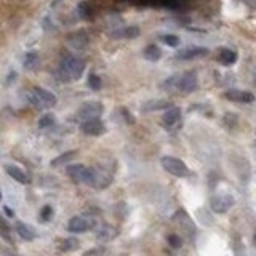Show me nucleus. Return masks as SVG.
<instances>
[{
  "mask_svg": "<svg viewBox=\"0 0 256 256\" xmlns=\"http://www.w3.org/2000/svg\"><path fill=\"white\" fill-rule=\"evenodd\" d=\"M101 111H103V106H101L99 103H85L82 107H80L79 111V119L82 120V122H85V120H90V119H98Z\"/></svg>",
  "mask_w": 256,
  "mask_h": 256,
  "instance_id": "nucleus-8",
  "label": "nucleus"
},
{
  "mask_svg": "<svg viewBox=\"0 0 256 256\" xmlns=\"http://www.w3.org/2000/svg\"><path fill=\"white\" fill-rule=\"evenodd\" d=\"M88 85L91 86L93 90H98L99 86H101V80H99V77L93 76V74H91V76L88 77Z\"/></svg>",
  "mask_w": 256,
  "mask_h": 256,
  "instance_id": "nucleus-23",
  "label": "nucleus"
},
{
  "mask_svg": "<svg viewBox=\"0 0 256 256\" xmlns=\"http://www.w3.org/2000/svg\"><path fill=\"white\" fill-rule=\"evenodd\" d=\"M207 55V48H200V46H194V48H187L184 51L178 53V59H192V58H199Z\"/></svg>",
  "mask_w": 256,
  "mask_h": 256,
  "instance_id": "nucleus-13",
  "label": "nucleus"
},
{
  "mask_svg": "<svg viewBox=\"0 0 256 256\" xmlns=\"http://www.w3.org/2000/svg\"><path fill=\"white\" fill-rule=\"evenodd\" d=\"M16 232L19 234V237L26 242H31L36 237V232H34V229L29 227L26 223H16Z\"/></svg>",
  "mask_w": 256,
  "mask_h": 256,
  "instance_id": "nucleus-16",
  "label": "nucleus"
},
{
  "mask_svg": "<svg viewBox=\"0 0 256 256\" xmlns=\"http://www.w3.org/2000/svg\"><path fill=\"white\" fill-rule=\"evenodd\" d=\"M5 170H6V173H8L13 179L16 181V183H21V184H29L31 183V178L16 165H6Z\"/></svg>",
  "mask_w": 256,
  "mask_h": 256,
  "instance_id": "nucleus-10",
  "label": "nucleus"
},
{
  "mask_svg": "<svg viewBox=\"0 0 256 256\" xmlns=\"http://www.w3.org/2000/svg\"><path fill=\"white\" fill-rule=\"evenodd\" d=\"M67 229H69V232H74V234H79V232H85L91 229V221L85 216H74L69 219V223H67Z\"/></svg>",
  "mask_w": 256,
  "mask_h": 256,
  "instance_id": "nucleus-9",
  "label": "nucleus"
},
{
  "mask_svg": "<svg viewBox=\"0 0 256 256\" xmlns=\"http://www.w3.org/2000/svg\"><path fill=\"white\" fill-rule=\"evenodd\" d=\"M0 200H2V192H0Z\"/></svg>",
  "mask_w": 256,
  "mask_h": 256,
  "instance_id": "nucleus-28",
  "label": "nucleus"
},
{
  "mask_svg": "<svg viewBox=\"0 0 256 256\" xmlns=\"http://www.w3.org/2000/svg\"><path fill=\"white\" fill-rule=\"evenodd\" d=\"M226 98L235 101V103H252L255 96L248 91H242V90H229L226 91Z\"/></svg>",
  "mask_w": 256,
  "mask_h": 256,
  "instance_id": "nucleus-11",
  "label": "nucleus"
},
{
  "mask_svg": "<svg viewBox=\"0 0 256 256\" xmlns=\"http://www.w3.org/2000/svg\"><path fill=\"white\" fill-rule=\"evenodd\" d=\"M63 250L64 252H71V250H77L79 248V240L77 239H66L64 242H63Z\"/></svg>",
  "mask_w": 256,
  "mask_h": 256,
  "instance_id": "nucleus-19",
  "label": "nucleus"
},
{
  "mask_svg": "<svg viewBox=\"0 0 256 256\" xmlns=\"http://www.w3.org/2000/svg\"><path fill=\"white\" fill-rule=\"evenodd\" d=\"M76 156V152L74 151H69V152H64V154H61V156L59 157H56L55 160L51 162V165L53 167H58V165H63V164H66V162H69V160H72V157Z\"/></svg>",
  "mask_w": 256,
  "mask_h": 256,
  "instance_id": "nucleus-18",
  "label": "nucleus"
},
{
  "mask_svg": "<svg viewBox=\"0 0 256 256\" xmlns=\"http://www.w3.org/2000/svg\"><path fill=\"white\" fill-rule=\"evenodd\" d=\"M218 59H219L221 64L231 66V64H234L235 61H237V53L232 51V50H229V48H223V50H219Z\"/></svg>",
  "mask_w": 256,
  "mask_h": 256,
  "instance_id": "nucleus-14",
  "label": "nucleus"
},
{
  "mask_svg": "<svg viewBox=\"0 0 256 256\" xmlns=\"http://www.w3.org/2000/svg\"><path fill=\"white\" fill-rule=\"evenodd\" d=\"M29 99H31V103L34 106L40 107V109H43V107L55 106V103H56L55 95L50 93L48 90H43V88H34L29 93Z\"/></svg>",
  "mask_w": 256,
  "mask_h": 256,
  "instance_id": "nucleus-3",
  "label": "nucleus"
},
{
  "mask_svg": "<svg viewBox=\"0 0 256 256\" xmlns=\"http://www.w3.org/2000/svg\"><path fill=\"white\" fill-rule=\"evenodd\" d=\"M234 195L231 194H216L212 197V208L218 213H224L234 205Z\"/></svg>",
  "mask_w": 256,
  "mask_h": 256,
  "instance_id": "nucleus-4",
  "label": "nucleus"
},
{
  "mask_svg": "<svg viewBox=\"0 0 256 256\" xmlns=\"http://www.w3.org/2000/svg\"><path fill=\"white\" fill-rule=\"evenodd\" d=\"M160 164H162V167H164V170L167 173L173 174V176H176V178L189 176V168H187V165L184 164L183 160L170 157V156H165V157H162Z\"/></svg>",
  "mask_w": 256,
  "mask_h": 256,
  "instance_id": "nucleus-2",
  "label": "nucleus"
},
{
  "mask_svg": "<svg viewBox=\"0 0 256 256\" xmlns=\"http://www.w3.org/2000/svg\"><path fill=\"white\" fill-rule=\"evenodd\" d=\"M0 231L3 232L5 237H6V234L10 232V226H8V223H6V221H5V218L2 216V214H0Z\"/></svg>",
  "mask_w": 256,
  "mask_h": 256,
  "instance_id": "nucleus-26",
  "label": "nucleus"
},
{
  "mask_svg": "<svg viewBox=\"0 0 256 256\" xmlns=\"http://www.w3.org/2000/svg\"><path fill=\"white\" fill-rule=\"evenodd\" d=\"M179 119H181V111L178 109V107H170V109L164 114V124L168 127L178 124Z\"/></svg>",
  "mask_w": 256,
  "mask_h": 256,
  "instance_id": "nucleus-15",
  "label": "nucleus"
},
{
  "mask_svg": "<svg viewBox=\"0 0 256 256\" xmlns=\"http://www.w3.org/2000/svg\"><path fill=\"white\" fill-rule=\"evenodd\" d=\"M67 174L72 181H76L77 184H86V186H96L98 183V176L95 170L85 167L82 164H76V165H69L67 167Z\"/></svg>",
  "mask_w": 256,
  "mask_h": 256,
  "instance_id": "nucleus-1",
  "label": "nucleus"
},
{
  "mask_svg": "<svg viewBox=\"0 0 256 256\" xmlns=\"http://www.w3.org/2000/svg\"><path fill=\"white\" fill-rule=\"evenodd\" d=\"M53 216V208L50 205H45L42 208V212H40V219L43 221V223H48V221L51 219Z\"/></svg>",
  "mask_w": 256,
  "mask_h": 256,
  "instance_id": "nucleus-20",
  "label": "nucleus"
},
{
  "mask_svg": "<svg viewBox=\"0 0 256 256\" xmlns=\"http://www.w3.org/2000/svg\"><path fill=\"white\" fill-rule=\"evenodd\" d=\"M174 219H176L178 223H179L181 226H183V229H184L186 232H189V234H194V232H195V226H194V223H192L191 218L187 216V214H186L183 210L176 213V216H174Z\"/></svg>",
  "mask_w": 256,
  "mask_h": 256,
  "instance_id": "nucleus-12",
  "label": "nucleus"
},
{
  "mask_svg": "<svg viewBox=\"0 0 256 256\" xmlns=\"http://www.w3.org/2000/svg\"><path fill=\"white\" fill-rule=\"evenodd\" d=\"M174 86H176L178 90L184 91V93L194 91L195 88H197V76H195L194 72H187V74H184V76H181V77L176 79Z\"/></svg>",
  "mask_w": 256,
  "mask_h": 256,
  "instance_id": "nucleus-7",
  "label": "nucleus"
},
{
  "mask_svg": "<svg viewBox=\"0 0 256 256\" xmlns=\"http://www.w3.org/2000/svg\"><path fill=\"white\" fill-rule=\"evenodd\" d=\"M168 106L165 101H152V103H147L144 111H156V109H162V107Z\"/></svg>",
  "mask_w": 256,
  "mask_h": 256,
  "instance_id": "nucleus-21",
  "label": "nucleus"
},
{
  "mask_svg": "<svg viewBox=\"0 0 256 256\" xmlns=\"http://www.w3.org/2000/svg\"><path fill=\"white\" fill-rule=\"evenodd\" d=\"M164 42L167 43V45H170V46H176L178 43H179V39L178 37H174V36H164Z\"/></svg>",
  "mask_w": 256,
  "mask_h": 256,
  "instance_id": "nucleus-24",
  "label": "nucleus"
},
{
  "mask_svg": "<svg viewBox=\"0 0 256 256\" xmlns=\"http://www.w3.org/2000/svg\"><path fill=\"white\" fill-rule=\"evenodd\" d=\"M61 67H63V71H64L69 77H72V79H79L80 76H82L85 66H84L82 61H79V59H76V58H64V61H63Z\"/></svg>",
  "mask_w": 256,
  "mask_h": 256,
  "instance_id": "nucleus-5",
  "label": "nucleus"
},
{
  "mask_svg": "<svg viewBox=\"0 0 256 256\" xmlns=\"http://www.w3.org/2000/svg\"><path fill=\"white\" fill-rule=\"evenodd\" d=\"M160 50L157 48L156 45H151V46H147L146 48V53H144V56L149 59V61H157V59L160 58Z\"/></svg>",
  "mask_w": 256,
  "mask_h": 256,
  "instance_id": "nucleus-17",
  "label": "nucleus"
},
{
  "mask_svg": "<svg viewBox=\"0 0 256 256\" xmlns=\"http://www.w3.org/2000/svg\"><path fill=\"white\" fill-rule=\"evenodd\" d=\"M80 130H82L84 134H88V136H99V134H103L106 131V127L99 119H90L82 122Z\"/></svg>",
  "mask_w": 256,
  "mask_h": 256,
  "instance_id": "nucleus-6",
  "label": "nucleus"
},
{
  "mask_svg": "<svg viewBox=\"0 0 256 256\" xmlns=\"http://www.w3.org/2000/svg\"><path fill=\"white\" fill-rule=\"evenodd\" d=\"M168 242H170V245H171L173 248H179V247H181V239L178 237L176 234H171L170 237H168Z\"/></svg>",
  "mask_w": 256,
  "mask_h": 256,
  "instance_id": "nucleus-25",
  "label": "nucleus"
},
{
  "mask_svg": "<svg viewBox=\"0 0 256 256\" xmlns=\"http://www.w3.org/2000/svg\"><path fill=\"white\" fill-rule=\"evenodd\" d=\"M3 210H5V213H6V216H10V218L13 216V210H11V208H10L8 205H5Z\"/></svg>",
  "mask_w": 256,
  "mask_h": 256,
  "instance_id": "nucleus-27",
  "label": "nucleus"
},
{
  "mask_svg": "<svg viewBox=\"0 0 256 256\" xmlns=\"http://www.w3.org/2000/svg\"><path fill=\"white\" fill-rule=\"evenodd\" d=\"M53 122H55V117L51 116V114H46V116H43L42 119H40V122H39V127L40 128H45V127H50Z\"/></svg>",
  "mask_w": 256,
  "mask_h": 256,
  "instance_id": "nucleus-22",
  "label": "nucleus"
}]
</instances>
